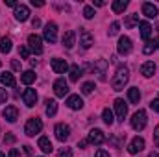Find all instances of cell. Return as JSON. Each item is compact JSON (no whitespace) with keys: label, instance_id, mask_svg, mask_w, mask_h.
<instances>
[{"label":"cell","instance_id":"1","mask_svg":"<svg viewBox=\"0 0 159 157\" xmlns=\"http://www.w3.org/2000/svg\"><path fill=\"white\" fill-rule=\"evenodd\" d=\"M128 79H129V70H128V67H119V69H117V74L111 79L113 91H122L124 85L128 83Z\"/></svg>","mask_w":159,"mask_h":157},{"label":"cell","instance_id":"2","mask_svg":"<svg viewBox=\"0 0 159 157\" xmlns=\"http://www.w3.org/2000/svg\"><path fill=\"white\" fill-rule=\"evenodd\" d=\"M41 129H43L41 118H30V120L26 122V126H24V133H26L28 137H35L37 133H41Z\"/></svg>","mask_w":159,"mask_h":157},{"label":"cell","instance_id":"3","mask_svg":"<svg viewBox=\"0 0 159 157\" xmlns=\"http://www.w3.org/2000/svg\"><path fill=\"white\" fill-rule=\"evenodd\" d=\"M146 126V111L144 109H139L133 117H131V128L135 131H143Z\"/></svg>","mask_w":159,"mask_h":157},{"label":"cell","instance_id":"4","mask_svg":"<svg viewBox=\"0 0 159 157\" xmlns=\"http://www.w3.org/2000/svg\"><path fill=\"white\" fill-rule=\"evenodd\" d=\"M54 92H56L57 98H65V96L69 94V83L63 78L56 79V81H54Z\"/></svg>","mask_w":159,"mask_h":157},{"label":"cell","instance_id":"5","mask_svg":"<svg viewBox=\"0 0 159 157\" xmlns=\"http://www.w3.org/2000/svg\"><path fill=\"white\" fill-rule=\"evenodd\" d=\"M43 35H44V39L48 41V43H56V41H57V24H56V22H48V24L44 26Z\"/></svg>","mask_w":159,"mask_h":157},{"label":"cell","instance_id":"6","mask_svg":"<svg viewBox=\"0 0 159 157\" xmlns=\"http://www.w3.org/2000/svg\"><path fill=\"white\" fill-rule=\"evenodd\" d=\"M28 46H30V50L34 52V54H43V39H41L39 35H30L28 37Z\"/></svg>","mask_w":159,"mask_h":157},{"label":"cell","instance_id":"7","mask_svg":"<svg viewBox=\"0 0 159 157\" xmlns=\"http://www.w3.org/2000/svg\"><path fill=\"white\" fill-rule=\"evenodd\" d=\"M54 131H56V137H57V141H61V142H65V141L70 137V128H69L67 124H63V122H61V124H57Z\"/></svg>","mask_w":159,"mask_h":157},{"label":"cell","instance_id":"8","mask_svg":"<svg viewBox=\"0 0 159 157\" xmlns=\"http://www.w3.org/2000/svg\"><path fill=\"white\" fill-rule=\"evenodd\" d=\"M89 142H91V144H96V146H98V144H104V142H106L104 131H102V129H96V128L91 129V131H89Z\"/></svg>","mask_w":159,"mask_h":157},{"label":"cell","instance_id":"9","mask_svg":"<svg viewBox=\"0 0 159 157\" xmlns=\"http://www.w3.org/2000/svg\"><path fill=\"white\" fill-rule=\"evenodd\" d=\"M13 15H15V19H17V20L24 22V20H28V17H30V9H28V6H24V4H17V7H15Z\"/></svg>","mask_w":159,"mask_h":157},{"label":"cell","instance_id":"10","mask_svg":"<svg viewBox=\"0 0 159 157\" xmlns=\"http://www.w3.org/2000/svg\"><path fill=\"white\" fill-rule=\"evenodd\" d=\"M117 50H119L120 56H128V54L131 52V39L126 37V35H122V37L119 39V46H117Z\"/></svg>","mask_w":159,"mask_h":157},{"label":"cell","instance_id":"11","mask_svg":"<svg viewBox=\"0 0 159 157\" xmlns=\"http://www.w3.org/2000/svg\"><path fill=\"white\" fill-rule=\"evenodd\" d=\"M115 113H117V118L119 120H124L126 115H128V104L122 98H117L115 100Z\"/></svg>","mask_w":159,"mask_h":157},{"label":"cell","instance_id":"12","mask_svg":"<svg viewBox=\"0 0 159 157\" xmlns=\"http://www.w3.org/2000/svg\"><path fill=\"white\" fill-rule=\"evenodd\" d=\"M22 100H24V104L28 107H34L37 104V92H35V89H26L22 92Z\"/></svg>","mask_w":159,"mask_h":157},{"label":"cell","instance_id":"13","mask_svg":"<svg viewBox=\"0 0 159 157\" xmlns=\"http://www.w3.org/2000/svg\"><path fill=\"white\" fill-rule=\"evenodd\" d=\"M144 150V139L143 137H135L131 142H129V146H128V152L129 154H139V152H143Z\"/></svg>","mask_w":159,"mask_h":157},{"label":"cell","instance_id":"14","mask_svg":"<svg viewBox=\"0 0 159 157\" xmlns=\"http://www.w3.org/2000/svg\"><path fill=\"white\" fill-rule=\"evenodd\" d=\"M93 41H94L93 34H91L89 30H83V28H81V32H80V44H81L83 48H91Z\"/></svg>","mask_w":159,"mask_h":157},{"label":"cell","instance_id":"15","mask_svg":"<svg viewBox=\"0 0 159 157\" xmlns=\"http://www.w3.org/2000/svg\"><path fill=\"white\" fill-rule=\"evenodd\" d=\"M93 70H94V74H98V78L100 79H106V70H107V61L106 59H98L94 65H93Z\"/></svg>","mask_w":159,"mask_h":157},{"label":"cell","instance_id":"16","mask_svg":"<svg viewBox=\"0 0 159 157\" xmlns=\"http://www.w3.org/2000/svg\"><path fill=\"white\" fill-rule=\"evenodd\" d=\"M52 70L56 72V74H63L67 69H69V65H67V61L65 59H59V57H56V59H52Z\"/></svg>","mask_w":159,"mask_h":157},{"label":"cell","instance_id":"17","mask_svg":"<svg viewBox=\"0 0 159 157\" xmlns=\"http://www.w3.org/2000/svg\"><path fill=\"white\" fill-rule=\"evenodd\" d=\"M157 13L159 11L154 4H150V2H144V4H143V15H146L148 19H156Z\"/></svg>","mask_w":159,"mask_h":157},{"label":"cell","instance_id":"18","mask_svg":"<svg viewBox=\"0 0 159 157\" xmlns=\"http://www.w3.org/2000/svg\"><path fill=\"white\" fill-rule=\"evenodd\" d=\"M67 105L76 111V109H81V107H83V100L80 98L78 94H70V96L67 98Z\"/></svg>","mask_w":159,"mask_h":157},{"label":"cell","instance_id":"19","mask_svg":"<svg viewBox=\"0 0 159 157\" xmlns=\"http://www.w3.org/2000/svg\"><path fill=\"white\" fill-rule=\"evenodd\" d=\"M2 115H4V118H6L7 122H15V120L19 118V111H17V107H13V105H7V107L2 111Z\"/></svg>","mask_w":159,"mask_h":157},{"label":"cell","instance_id":"20","mask_svg":"<svg viewBox=\"0 0 159 157\" xmlns=\"http://www.w3.org/2000/svg\"><path fill=\"white\" fill-rule=\"evenodd\" d=\"M154 72H156V63H154V61H146V63H143V67H141V74H143L144 78L154 76Z\"/></svg>","mask_w":159,"mask_h":157},{"label":"cell","instance_id":"21","mask_svg":"<svg viewBox=\"0 0 159 157\" xmlns=\"http://www.w3.org/2000/svg\"><path fill=\"white\" fill-rule=\"evenodd\" d=\"M76 44V34L72 32V30H69V32H65V35H63V46L65 48H72Z\"/></svg>","mask_w":159,"mask_h":157},{"label":"cell","instance_id":"22","mask_svg":"<svg viewBox=\"0 0 159 157\" xmlns=\"http://www.w3.org/2000/svg\"><path fill=\"white\" fill-rule=\"evenodd\" d=\"M139 30H141V37L144 41L150 39V34H152V26L146 22V20H143V22H139Z\"/></svg>","mask_w":159,"mask_h":157},{"label":"cell","instance_id":"23","mask_svg":"<svg viewBox=\"0 0 159 157\" xmlns=\"http://www.w3.org/2000/svg\"><path fill=\"white\" fill-rule=\"evenodd\" d=\"M39 148L44 154H52V150H54V146H52L48 137H39Z\"/></svg>","mask_w":159,"mask_h":157},{"label":"cell","instance_id":"24","mask_svg":"<svg viewBox=\"0 0 159 157\" xmlns=\"http://www.w3.org/2000/svg\"><path fill=\"white\" fill-rule=\"evenodd\" d=\"M0 81H2L6 87H15V83H17V81H15V76H13L11 72H2V74H0Z\"/></svg>","mask_w":159,"mask_h":157},{"label":"cell","instance_id":"25","mask_svg":"<svg viewBox=\"0 0 159 157\" xmlns=\"http://www.w3.org/2000/svg\"><path fill=\"white\" fill-rule=\"evenodd\" d=\"M128 100H129L131 104H139V100H141V91H139L137 87L128 89Z\"/></svg>","mask_w":159,"mask_h":157},{"label":"cell","instance_id":"26","mask_svg":"<svg viewBox=\"0 0 159 157\" xmlns=\"http://www.w3.org/2000/svg\"><path fill=\"white\" fill-rule=\"evenodd\" d=\"M126 7H128V0H115V2L111 4V9H113L115 13H124Z\"/></svg>","mask_w":159,"mask_h":157},{"label":"cell","instance_id":"27","mask_svg":"<svg viewBox=\"0 0 159 157\" xmlns=\"http://www.w3.org/2000/svg\"><path fill=\"white\" fill-rule=\"evenodd\" d=\"M20 81H22V83H26V85H32V83L35 81V72H34V70H26V72H22Z\"/></svg>","mask_w":159,"mask_h":157},{"label":"cell","instance_id":"28","mask_svg":"<svg viewBox=\"0 0 159 157\" xmlns=\"http://www.w3.org/2000/svg\"><path fill=\"white\" fill-rule=\"evenodd\" d=\"M57 113V102L56 100H46V115L54 117Z\"/></svg>","mask_w":159,"mask_h":157},{"label":"cell","instance_id":"29","mask_svg":"<svg viewBox=\"0 0 159 157\" xmlns=\"http://www.w3.org/2000/svg\"><path fill=\"white\" fill-rule=\"evenodd\" d=\"M102 120H104V122H106V124H107V126H111V124H113V122H115V118H113V111H111V109H107V107H106V109H104V111H102Z\"/></svg>","mask_w":159,"mask_h":157},{"label":"cell","instance_id":"30","mask_svg":"<svg viewBox=\"0 0 159 157\" xmlns=\"http://www.w3.org/2000/svg\"><path fill=\"white\" fill-rule=\"evenodd\" d=\"M126 28H133L135 24H139V15L137 13H131V15H128V19H126Z\"/></svg>","mask_w":159,"mask_h":157},{"label":"cell","instance_id":"31","mask_svg":"<svg viewBox=\"0 0 159 157\" xmlns=\"http://www.w3.org/2000/svg\"><path fill=\"white\" fill-rule=\"evenodd\" d=\"M0 50H2L4 54L11 52V39H9V37H2V39H0Z\"/></svg>","mask_w":159,"mask_h":157},{"label":"cell","instance_id":"32","mask_svg":"<svg viewBox=\"0 0 159 157\" xmlns=\"http://www.w3.org/2000/svg\"><path fill=\"white\" fill-rule=\"evenodd\" d=\"M80 76H81V69L78 65H72L70 67V81H78Z\"/></svg>","mask_w":159,"mask_h":157},{"label":"cell","instance_id":"33","mask_svg":"<svg viewBox=\"0 0 159 157\" xmlns=\"http://www.w3.org/2000/svg\"><path fill=\"white\" fill-rule=\"evenodd\" d=\"M154 50H156V44H154V41H146V44H144L143 52H144L146 56H150V54H152Z\"/></svg>","mask_w":159,"mask_h":157},{"label":"cell","instance_id":"34","mask_svg":"<svg viewBox=\"0 0 159 157\" xmlns=\"http://www.w3.org/2000/svg\"><path fill=\"white\" fill-rule=\"evenodd\" d=\"M19 56L22 57V59H28L30 57V46H19Z\"/></svg>","mask_w":159,"mask_h":157},{"label":"cell","instance_id":"35","mask_svg":"<svg viewBox=\"0 0 159 157\" xmlns=\"http://www.w3.org/2000/svg\"><path fill=\"white\" fill-rule=\"evenodd\" d=\"M93 89H94V83H91V81L81 85V92H83V94H91V92H93Z\"/></svg>","mask_w":159,"mask_h":157},{"label":"cell","instance_id":"36","mask_svg":"<svg viewBox=\"0 0 159 157\" xmlns=\"http://www.w3.org/2000/svg\"><path fill=\"white\" fill-rule=\"evenodd\" d=\"M119 28H120V22H113V24L109 26V32H107V34H109V37L117 35V34H119Z\"/></svg>","mask_w":159,"mask_h":157},{"label":"cell","instance_id":"37","mask_svg":"<svg viewBox=\"0 0 159 157\" xmlns=\"http://www.w3.org/2000/svg\"><path fill=\"white\" fill-rule=\"evenodd\" d=\"M83 17H85V19H93V17H94V9H93L91 6H85V7H83Z\"/></svg>","mask_w":159,"mask_h":157},{"label":"cell","instance_id":"38","mask_svg":"<svg viewBox=\"0 0 159 157\" xmlns=\"http://www.w3.org/2000/svg\"><path fill=\"white\" fill-rule=\"evenodd\" d=\"M57 157H72V148H61Z\"/></svg>","mask_w":159,"mask_h":157},{"label":"cell","instance_id":"39","mask_svg":"<svg viewBox=\"0 0 159 157\" xmlns=\"http://www.w3.org/2000/svg\"><path fill=\"white\" fill-rule=\"evenodd\" d=\"M150 107H152L156 113H159V98H154V100L150 102Z\"/></svg>","mask_w":159,"mask_h":157},{"label":"cell","instance_id":"40","mask_svg":"<svg viewBox=\"0 0 159 157\" xmlns=\"http://www.w3.org/2000/svg\"><path fill=\"white\" fill-rule=\"evenodd\" d=\"M4 142H6V144H13V142H15V135H11V133H7V135L4 137Z\"/></svg>","mask_w":159,"mask_h":157},{"label":"cell","instance_id":"41","mask_svg":"<svg viewBox=\"0 0 159 157\" xmlns=\"http://www.w3.org/2000/svg\"><path fill=\"white\" fill-rule=\"evenodd\" d=\"M7 100V92H6V89H0V104H4Z\"/></svg>","mask_w":159,"mask_h":157},{"label":"cell","instance_id":"42","mask_svg":"<svg viewBox=\"0 0 159 157\" xmlns=\"http://www.w3.org/2000/svg\"><path fill=\"white\" fill-rule=\"evenodd\" d=\"M7 157H20V154H19V150L11 148V150H9V154H7Z\"/></svg>","mask_w":159,"mask_h":157},{"label":"cell","instance_id":"43","mask_svg":"<svg viewBox=\"0 0 159 157\" xmlns=\"http://www.w3.org/2000/svg\"><path fill=\"white\" fill-rule=\"evenodd\" d=\"M32 6H34V7H43L44 2H43V0H32Z\"/></svg>","mask_w":159,"mask_h":157},{"label":"cell","instance_id":"44","mask_svg":"<svg viewBox=\"0 0 159 157\" xmlns=\"http://www.w3.org/2000/svg\"><path fill=\"white\" fill-rule=\"evenodd\" d=\"M94 157H109V154H107L106 150H98V152H96V155H94Z\"/></svg>","mask_w":159,"mask_h":157},{"label":"cell","instance_id":"45","mask_svg":"<svg viewBox=\"0 0 159 157\" xmlns=\"http://www.w3.org/2000/svg\"><path fill=\"white\" fill-rule=\"evenodd\" d=\"M87 144H89V139H83V141H80V142H78V146H80V148H85Z\"/></svg>","mask_w":159,"mask_h":157},{"label":"cell","instance_id":"46","mask_svg":"<svg viewBox=\"0 0 159 157\" xmlns=\"http://www.w3.org/2000/svg\"><path fill=\"white\" fill-rule=\"evenodd\" d=\"M6 6H11V7H17V2H15V0H6Z\"/></svg>","mask_w":159,"mask_h":157},{"label":"cell","instance_id":"47","mask_svg":"<svg viewBox=\"0 0 159 157\" xmlns=\"http://www.w3.org/2000/svg\"><path fill=\"white\" fill-rule=\"evenodd\" d=\"M93 4H94V6H98V7H102V6H106V2H104V0H94Z\"/></svg>","mask_w":159,"mask_h":157},{"label":"cell","instance_id":"48","mask_svg":"<svg viewBox=\"0 0 159 157\" xmlns=\"http://www.w3.org/2000/svg\"><path fill=\"white\" fill-rule=\"evenodd\" d=\"M11 67H13L15 70H19V69H20V63H19V61H11Z\"/></svg>","mask_w":159,"mask_h":157},{"label":"cell","instance_id":"49","mask_svg":"<svg viewBox=\"0 0 159 157\" xmlns=\"http://www.w3.org/2000/svg\"><path fill=\"white\" fill-rule=\"evenodd\" d=\"M32 24H34V28H39V26H41V20H39V19H34V20H32Z\"/></svg>","mask_w":159,"mask_h":157},{"label":"cell","instance_id":"50","mask_svg":"<svg viewBox=\"0 0 159 157\" xmlns=\"http://www.w3.org/2000/svg\"><path fill=\"white\" fill-rule=\"evenodd\" d=\"M154 137H156V141L159 142V126H156V131H154Z\"/></svg>","mask_w":159,"mask_h":157},{"label":"cell","instance_id":"51","mask_svg":"<svg viewBox=\"0 0 159 157\" xmlns=\"http://www.w3.org/2000/svg\"><path fill=\"white\" fill-rule=\"evenodd\" d=\"M24 152H26L28 155H32V146H24Z\"/></svg>","mask_w":159,"mask_h":157},{"label":"cell","instance_id":"52","mask_svg":"<svg viewBox=\"0 0 159 157\" xmlns=\"http://www.w3.org/2000/svg\"><path fill=\"white\" fill-rule=\"evenodd\" d=\"M148 157H159V154H157V152H150V155H148Z\"/></svg>","mask_w":159,"mask_h":157},{"label":"cell","instance_id":"53","mask_svg":"<svg viewBox=\"0 0 159 157\" xmlns=\"http://www.w3.org/2000/svg\"><path fill=\"white\" fill-rule=\"evenodd\" d=\"M154 44H156V48H159V37L156 41H154Z\"/></svg>","mask_w":159,"mask_h":157},{"label":"cell","instance_id":"54","mask_svg":"<svg viewBox=\"0 0 159 157\" xmlns=\"http://www.w3.org/2000/svg\"><path fill=\"white\" fill-rule=\"evenodd\" d=\"M0 157H6V155H4V154H2V152H0Z\"/></svg>","mask_w":159,"mask_h":157},{"label":"cell","instance_id":"55","mask_svg":"<svg viewBox=\"0 0 159 157\" xmlns=\"http://www.w3.org/2000/svg\"><path fill=\"white\" fill-rule=\"evenodd\" d=\"M0 67H2V61H0Z\"/></svg>","mask_w":159,"mask_h":157},{"label":"cell","instance_id":"56","mask_svg":"<svg viewBox=\"0 0 159 157\" xmlns=\"http://www.w3.org/2000/svg\"><path fill=\"white\" fill-rule=\"evenodd\" d=\"M157 148H159V142H157Z\"/></svg>","mask_w":159,"mask_h":157}]
</instances>
